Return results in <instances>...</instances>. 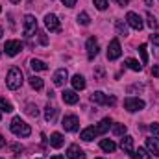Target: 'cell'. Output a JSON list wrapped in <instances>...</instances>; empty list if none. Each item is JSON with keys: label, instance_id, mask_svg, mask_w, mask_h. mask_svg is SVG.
Returning a JSON list of instances; mask_svg holds the SVG:
<instances>
[{"label": "cell", "instance_id": "28", "mask_svg": "<svg viewBox=\"0 0 159 159\" xmlns=\"http://www.w3.org/2000/svg\"><path fill=\"white\" fill-rule=\"evenodd\" d=\"M26 113H28L30 117H37V115H39V109H37V106L28 104V106H26Z\"/></svg>", "mask_w": 159, "mask_h": 159}, {"label": "cell", "instance_id": "37", "mask_svg": "<svg viewBox=\"0 0 159 159\" xmlns=\"http://www.w3.org/2000/svg\"><path fill=\"white\" fill-rule=\"evenodd\" d=\"M61 2H63L67 7H72V6H76V2H78V0H61Z\"/></svg>", "mask_w": 159, "mask_h": 159}, {"label": "cell", "instance_id": "3", "mask_svg": "<svg viewBox=\"0 0 159 159\" xmlns=\"http://www.w3.org/2000/svg\"><path fill=\"white\" fill-rule=\"evenodd\" d=\"M91 100H93L94 104H100V106H115V104H117V100H115V96H109V94H104V93H100V91H96V93H93V96H91Z\"/></svg>", "mask_w": 159, "mask_h": 159}, {"label": "cell", "instance_id": "11", "mask_svg": "<svg viewBox=\"0 0 159 159\" xmlns=\"http://www.w3.org/2000/svg\"><path fill=\"white\" fill-rule=\"evenodd\" d=\"M44 24H46V28H48L50 32H54V34H57V32L61 30L59 20H57L56 15H46V17H44Z\"/></svg>", "mask_w": 159, "mask_h": 159}, {"label": "cell", "instance_id": "2", "mask_svg": "<svg viewBox=\"0 0 159 159\" xmlns=\"http://www.w3.org/2000/svg\"><path fill=\"white\" fill-rule=\"evenodd\" d=\"M9 128H11V131H13L17 137H30V133H32V128L20 119V117H15V119L11 120Z\"/></svg>", "mask_w": 159, "mask_h": 159}, {"label": "cell", "instance_id": "4", "mask_svg": "<svg viewBox=\"0 0 159 159\" xmlns=\"http://www.w3.org/2000/svg\"><path fill=\"white\" fill-rule=\"evenodd\" d=\"M61 126L65 128V131H78L80 129V119L76 115H67V117H63L61 120Z\"/></svg>", "mask_w": 159, "mask_h": 159}, {"label": "cell", "instance_id": "13", "mask_svg": "<svg viewBox=\"0 0 159 159\" xmlns=\"http://www.w3.org/2000/svg\"><path fill=\"white\" fill-rule=\"evenodd\" d=\"M98 50H100V46H98L96 39L94 37H89V41H87V57L89 59H94L98 56Z\"/></svg>", "mask_w": 159, "mask_h": 159}, {"label": "cell", "instance_id": "1", "mask_svg": "<svg viewBox=\"0 0 159 159\" xmlns=\"http://www.w3.org/2000/svg\"><path fill=\"white\" fill-rule=\"evenodd\" d=\"M22 78H24V76H22V70H20L19 67H11L9 72H7V78H6V85H7V89H11V91L19 89V87L22 85V81H24Z\"/></svg>", "mask_w": 159, "mask_h": 159}, {"label": "cell", "instance_id": "18", "mask_svg": "<svg viewBox=\"0 0 159 159\" xmlns=\"http://www.w3.org/2000/svg\"><path fill=\"white\" fill-rule=\"evenodd\" d=\"M146 148L150 150V154L154 156H159V139H146Z\"/></svg>", "mask_w": 159, "mask_h": 159}, {"label": "cell", "instance_id": "43", "mask_svg": "<svg viewBox=\"0 0 159 159\" xmlns=\"http://www.w3.org/2000/svg\"><path fill=\"white\" fill-rule=\"evenodd\" d=\"M144 4H146V6H152L154 2H152V0H144Z\"/></svg>", "mask_w": 159, "mask_h": 159}, {"label": "cell", "instance_id": "31", "mask_svg": "<svg viewBox=\"0 0 159 159\" xmlns=\"http://www.w3.org/2000/svg\"><path fill=\"white\" fill-rule=\"evenodd\" d=\"M146 19H148V26H150V28H159V22H157V19H156L154 15H150V13H148V15H146Z\"/></svg>", "mask_w": 159, "mask_h": 159}, {"label": "cell", "instance_id": "41", "mask_svg": "<svg viewBox=\"0 0 159 159\" xmlns=\"http://www.w3.org/2000/svg\"><path fill=\"white\" fill-rule=\"evenodd\" d=\"M115 2H119L120 6H128V2H129V0H115Z\"/></svg>", "mask_w": 159, "mask_h": 159}, {"label": "cell", "instance_id": "8", "mask_svg": "<svg viewBox=\"0 0 159 159\" xmlns=\"http://www.w3.org/2000/svg\"><path fill=\"white\" fill-rule=\"evenodd\" d=\"M126 20H128V24H129L133 30H137V32L143 30V26H144V24H143V19H141L137 13H133V11H129V13L126 15Z\"/></svg>", "mask_w": 159, "mask_h": 159}, {"label": "cell", "instance_id": "38", "mask_svg": "<svg viewBox=\"0 0 159 159\" xmlns=\"http://www.w3.org/2000/svg\"><path fill=\"white\" fill-rule=\"evenodd\" d=\"M150 41H152L154 44H157V46H159V34H156V35H150Z\"/></svg>", "mask_w": 159, "mask_h": 159}, {"label": "cell", "instance_id": "15", "mask_svg": "<svg viewBox=\"0 0 159 159\" xmlns=\"http://www.w3.org/2000/svg\"><path fill=\"white\" fill-rule=\"evenodd\" d=\"M61 98H63L65 104H70V106L78 104V100H80V96L74 93V91H63V93H61Z\"/></svg>", "mask_w": 159, "mask_h": 159}, {"label": "cell", "instance_id": "25", "mask_svg": "<svg viewBox=\"0 0 159 159\" xmlns=\"http://www.w3.org/2000/svg\"><path fill=\"white\" fill-rule=\"evenodd\" d=\"M0 111H4V113H11V111H13L11 102H7L6 98H0Z\"/></svg>", "mask_w": 159, "mask_h": 159}, {"label": "cell", "instance_id": "48", "mask_svg": "<svg viewBox=\"0 0 159 159\" xmlns=\"http://www.w3.org/2000/svg\"><path fill=\"white\" fill-rule=\"evenodd\" d=\"M0 159H2V157H0Z\"/></svg>", "mask_w": 159, "mask_h": 159}, {"label": "cell", "instance_id": "22", "mask_svg": "<svg viewBox=\"0 0 159 159\" xmlns=\"http://www.w3.org/2000/svg\"><path fill=\"white\" fill-rule=\"evenodd\" d=\"M30 67H32V70H37V72L48 69V65H46L44 61H41V59H32V61H30Z\"/></svg>", "mask_w": 159, "mask_h": 159}, {"label": "cell", "instance_id": "32", "mask_svg": "<svg viewBox=\"0 0 159 159\" xmlns=\"http://www.w3.org/2000/svg\"><path fill=\"white\" fill-rule=\"evenodd\" d=\"M137 157H139V159H154L150 154H148V152H146V150H144V148H139V152H137Z\"/></svg>", "mask_w": 159, "mask_h": 159}, {"label": "cell", "instance_id": "24", "mask_svg": "<svg viewBox=\"0 0 159 159\" xmlns=\"http://www.w3.org/2000/svg\"><path fill=\"white\" fill-rule=\"evenodd\" d=\"M126 65H128L131 70H135V72H139V70L143 69V67L139 65V61H137V59H133V57H128V59H126Z\"/></svg>", "mask_w": 159, "mask_h": 159}, {"label": "cell", "instance_id": "14", "mask_svg": "<svg viewBox=\"0 0 159 159\" xmlns=\"http://www.w3.org/2000/svg\"><path fill=\"white\" fill-rule=\"evenodd\" d=\"M67 78H69V72H67L65 69H59V70L54 74L52 80H54V85H56V87H63L65 81H67Z\"/></svg>", "mask_w": 159, "mask_h": 159}, {"label": "cell", "instance_id": "44", "mask_svg": "<svg viewBox=\"0 0 159 159\" xmlns=\"http://www.w3.org/2000/svg\"><path fill=\"white\" fill-rule=\"evenodd\" d=\"M52 159H65V157H63V156H54Z\"/></svg>", "mask_w": 159, "mask_h": 159}, {"label": "cell", "instance_id": "30", "mask_svg": "<svg viewBox=\"0 0 159 159\" xmlns=\"http://www.w3.org/2000/svg\"><path fill=\"white\" fill-rule=\"evenodd\" d=\"M117 32L120 35H128V28H126V24L122 20H117Z\"/></svg>", "mask_w": 159, "mask_h": 159}, {"label": "cell", "instance_id": "7", "mask_svg": "<svg viewBox=\"0 0 159 159\" xmlns=\"http://www.w3.org/2000/svg\"><path fill=\"white\" fill-rule=\"evenodd\" d=\"M124 107L129 111V113H135V111H141L144 107V102L141 98H126L124 100Z\"/></svg>", "mask_w": 159, "mask_h": 159}, {"label": "cell", "instance_id": "19", "mask_svg": "<svg viewBox=\"0 0 159 159\" xmlns=\"http://www.w3.org/2000/svg\"><path fill=\"white\" fill-rule=\"evenodd\" d=\"M56 115H57V107L52 106V104H48L44 107V119H46V122H52V120L56 119Z\"/></svg>", "mask_w": 159, "mask_h": 159}, {"label": "cell", "instance_id": "47", "mask_svg": "<svg viewBox=\"0 0 159 159\" xmlns=\"http://www.w3.org/2000/svg\"><path fill=\"white\" fill-rule=\"evenodd\" d=\"M0 13H2V7H0Z\"/></svg>", "mask_w": 159, "mask_h": 159}, {"label": "cell", "instance_id": "36", "mask_svg": "<svg viewBox=\"0 0 159 159\" xmlns=\"http://www.w3.org/2000/svg\"><path fill=\"white\" fill-rule=\"evenodd\" d=\"M150 131H152V133H156V135H159V124H156V122H154V124H150Z\"/></svg>", "mask_w": 159, "mask_h": 159}, {"label": "cell", "instance_id": "17", "mask_svg": "<svg viewBox=\"0 0 159 159\" xmlns=\"http://www.w3.org/2000/svg\"><path fill=\"white\" fill-rule=\"evenodd\" d=\"M100 148H102L104 152H107V154H113V152L117 150V144H115L113 141H109V139H102V141H100Z\"/></svg>", "mask_w": 159, "mask_h": 159}, {"label": "cell", "instance_id": "10", "mask_svg": "<svg viewBox=\"0 0 159 159\" xmlns=\"http://www.w3.org/2000/svg\"><path fill=\"white\" fill-rule=\"evenodd\" d=\"M120 146H122V150L129 156V157H137V152L133 150V137H129V135H126L124 139H122V143H120Z\"/></svg>", "mask_w": 159, "mask_h": 159}, {"label": "cell", "instance_id": "35", "mask_svg": "<svg viewBox=\"0 0 159 159\" xmlns=\"http://www.w3.org/2000/svg\"><path fill=\"white\" fill-rule=\"evenodd\" d=\"M39 43L43 44V46H46V44H48V37L44 35V32H39Z\"/></svg>", "mask_w": 159, "mask_h": 159}, {"label": "cell", "instance_id": "20", "mask_svg": "<svg viewBox=\"0 0 159 159\" xmlns=\"http://www.w3.org/2000/svg\"><path fill=\"white\" fill-rule=\"evenodd\" d=\"M109 128H111V119H109V117H107V119H104L100 124H98V126H94V129H96V133H98V135L106 133Z\"/></svg>", "mask_w": 159, "mask_h": 159}, {"label": "cell", "instance_id": "9", "mask_svg": "<svg viewBox=\"0 0 159 159\" xmlns=\"http://www.w3.org/2000/svg\"><path fill=\"white\" fill-rule=\"evenodd\" d=\"M4 50H6L7 56H17V54L22 50V43H20V41H6Z\"/></svg>", "mask_w": 159, "mask_h": 159}, {"label": "cell", "instance_id": "39", "mask_svg": "<svg viewBox=\"0 0 159 159\" xmlns=\"http://www.w3.org/2000/svg\"><path fill=\"white\" fill-rule=\"evenodd\" d=\"M11 150L19 154V152H22V146H20V144H11Z\"/></svg>", "mask_w": 159, "mask_h": 159}, {"label": "cell", "instance_id": "12", "mask_svg": "<svg viewBox=\"0 0 159 159\" xmlns=\"http://www.w3.org/2000/svg\"><path fill=\"white\" fill-rule=\"evenodd\" d=\"M67 157L69 159H85V152L80 148L78 144H70L69 146V150H67Z\"/></svg>", "mask_w": 159, "mask_h": 159}, {"label": "cell", "instance_id": "45", "mask_svg": "<svg viewBox=\"0 0 159 159\" xmlns=\"http://www.w3.org/2000/svg\"><path fill=\"white\" fill-rule=\"evenodd\" d=\"M9 2H13V4H19V2H20V0H9Z\"/></svg>", "mask_w": 159, "mask_h": 159}, {"label": "cell", "instance_id": "26", "mask_svg": "<svg viewBox=\"0 0 159 159\" xmlns=\"http://www.w3.org/2000/svg\"><path fill=\"white\" fill-rule=\"evenodd\" d=\"M78 22L81 24V26H89V24H91V19H89V15H87L85 11H81V13L78 15Z\"/></svg>", "mask_w": 159, "mask_h": 159}, {"label": "cell", "instance_id": "6", "mask_svg": "<svg viewBox=\"0 0 159 159\" xmlns=\"http://www.w3.org/2000/svg\"><path fill=\"white\" fill-rule=\"evenodd\" d=\"M35 32H37V20H35V17L34 15H26L24 17V35L32 37Z\"/></svg>", "mask_w": 159, "mask_h": 159}, {"label": "cell", "instance_id": "40", "mask_svg": "<svg viewBox=\"0 0 159 159\" xmlns=\"http://www.w3.org/2000/svg\"><path fill=\"white\" fill-rule=\"evenodd\" d=\"M152 76L159 78V65H154V69H152Z\"/></svg>", "mask_w": 159, "mask_h": 159}, {"label": "cell", "instance_id": "34", "mask_svg": "<svg viewBox=\"0 0 159 159\" xmlns=\"http://www.w3.org/2000/svg\"><path fill=\"white\" fill-rule=\"evenodd\" d=\"M94 80H96V81H104V69H102V67L96 69V72H94Z\"/></svg>", "mask_w": 159, "mask_h": 159}, {"label": "cell", "instance_id": "23", "mask_svg": "<svg viewBox=\"0 0 159 159\" xmlns=\"http://www.w3.org/2000/svg\"><path fill=\"white\" fill-rule=\"evenodd\" d=\"M30 85L35 89V91H41L43 87H44V81H43V78H37V76H32L30 78Z\"/></svg>", "mask_w": 159, "mask_h": 159}, {"label": "cell", "instance_id": "21", "mask_svg": "<svg viewBox=\"0 0 159 159\" xmlns=\"http://www.w3.org/2000/svg\"><path fill=\"white\" fill-rule=\"evenodd\" d=\"M70 81H72V87H74L76 91H83V89H85V85H87V83H85V80H83V76H80V74L72 76Z\"/></svg>", "mask_w": 159, "mask_h": 159}, {"label": "cell", "instance_id": "29", "mask_svg": "<svg viewBox=\"0 0 159 159\" xmlns=\"http://www.w3.org/2000/svg\"><path fill=\"white\" fill-rule=\"evenodd\" d=\"M126 129H128L126 124H115V126H113V133H115V135H124Z\"/></svg>", "mask_w": 159, "mask_h": 159}, {"label": "cell", "instance_id": "5", "mask_svg": "<svg viewBox=\"0 0 159 159\" xmlns=\"http://www.w3.org/2000/svg\"><path fill=\"white\" fill-rule=\"evenodd\" d=\"M122 56V48H120V41L119 39H113L107 46V59L109 61H115Z\"/></svg>", "mask_w": 159, "mask_h": 159}, {"label": "cell", "instance_id": "27", "mask_svg": "<svg viewBox=\"0 0 159 159\" xmlns=\"http://www.w3.org/2000/svg\"><path fill=\"white\" fill-rule=\"evenodd\" d=\"M139 54H141L143 65H146V63H148V52H146V44H139Z\"/></svg>", "mask_w": 159, "mask_h": 159}, {"label": "cell", "instance_id": "42", "mask_svg": "<svg viewBox=\"0 0 159 159\" xmlns=\"http://www.w3.org/2000/svg\"><path fill=\"white\" fill-rule=\"evenodd\" d=\"M4 144H6V141H4V137H2V133H0V148H2Z\"/></svg>", "mask_w": 159, "mask_h": 159}, {"label": "cell", "instance_id": "16", "mask_svg": "<svg viewBox=\"0 0 159 159\" xmlns=\"http://www.w3.org/2000/svg\"><path fill=\"white\" fill-rule=\"evenodd\" d=\"M63 144H65V139H63V135H61V133H57V131H56V133H52V135H50V146H52V148H61Z\"/></svg>", "mask_w": 159, "mask_h": 159}, {"label": "cell", "instance_id": "46", "mask_svg": "<svg viewBox=\"0 0 159 159\" xmlns=\"http://www.w3.org/2000/svg\"><path fill=\"white\" fill-rule=\"evenodd\" d=\"M2 35H4V32H2V28H0V37H2Z\"/></svg>", "mask_w": 159, "mask_h": 159}, {"label": "cell", "instance_id": "33", "mask_svg": "<svg viewBox=\"0 0 159 159\" xmlns=\"http://www.w3.org/2000/svg\"><path fill=\"white\" fill-rule=\"evenodd\" d=\"M94 2V6L100 9V11H104V9H107V2L106 0H93Z\"/></svg>", "mask_w": 159, "mask_h": 159}]
</instances>
